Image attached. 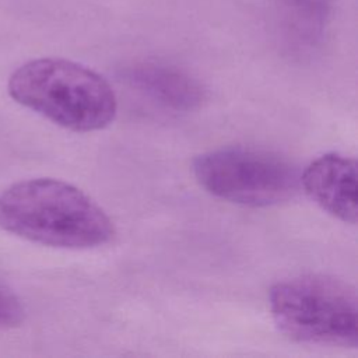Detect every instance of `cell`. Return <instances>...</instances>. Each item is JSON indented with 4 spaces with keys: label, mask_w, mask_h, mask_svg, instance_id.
Wrapping results in <instances>:
<instances>
[{
    "label": "cell",
    "mask_w": 358,
    "mask_h": 358,
    "mask_svg": "<svg viewBox=\"0 0 358 358\" xmlns=\"http://www.w3.org/2000/svg\"><path fill=\"white\" fill-rule=\"evenodd\" d=\"M289 1H292L301 7H305L306 10L316 11V13H322L331 3V0H289Z\"/></svg>",
    "instance_id": "cell-8"
},
{
    "label": "cell",
    "mask_w": 358,
    "mask_h": 358,
    "mask_svg": "<svg viewBox=\"0 0 358 358\" xmlns=\"http://www.w3.org/2000/svg\"><path fill=\"white\" fill-rule=\"evenodd\" d=\"M10 96L71 131H96L117 112L110 84L96 71L60 57H39L17 67L7 83Z\"/></svg>",
    "instance_id": "cell-2"
},
{
    "label": "cell",
    "mask_w": 358,
    "mask_h": 358,
    "mask_svg": "<svg viewBox=\"0 0 358 358\" xmlns=\"http://www.w3.org/2000/svg\"><path fill=\"white\" fill-rule=\"evenodd\" d=\"M299 185L331 217L355 224L358 217L357 162L340 152L315 158L299 175Z\"/></svg>",
    "instance_id": "cell-5"
},
{
    "label": "cell",
    "mask_w": 358,
    "mask_h": 358,
    "mask_svg": "<svg viewBox=\"0 0 358 358\" xmlns=\"http://www.w3.org/2000/svg\"><path fill=\"white\" fill-rule=\"evenodd\" d=\"M192 169L211 196L246 207L284 203L299 187V173L287 158L256 147L231 145L203 152Z\"/></svg>",
    "instance_id": "cell-4"
},
{
    "label": "cell",
    "mask_w": 358,
    "mask_h": 358,
    "mask_svg": "<svg viewBox=\"0 0 358 358\" xmlns=\"http://www.w3.org/2000/svg\"><path fill=\"white\" fill-rule=\"evenodd\" d=\"M124 77L138 92L175 112L193 110L204 101L206 94L201 84L187 73L169 64L137 63L126 70Z\"/></svg>",
    "instance_id": "cell-6"
},
{
    "label": "cell",
    "mask_w": 358,
    "mask_h": 358,
    "mask_svg": "<svg viewBox=\"0 0 358 358\" xmlns=\"http://www.w3.org/2000/svg\"><path fill=\"white\" fill-rule=\"evenodd\" d=\"M0 227L22 239L62 249L108 243L109 215L77 186L55 178H31L0 193Z\"/></svg>",
    "instance_id": "cell-1"
},
{
    "label": "cell",
    "mask_w": 358,
    "mask_h": 358,
    "mask_svg": "<svg viewBox=\"0 0 358 358\" xmlns=\"http://www.w3.org/2000/svg\"><path fill=\"white\" fill-rule=\"evenodd\" d=\"M355 289L327 274H301L275 282L268 308L288 338L317 345L354 348L358 344Z\"/></svg>",
    "instance_id": "cell-3"
},
{
    "label": "cell",
    "mask_w": 358,
    "mask_h": 358,
    "mask_svg": "<svg viewBox=\"0 0 358 358\" xmlns=\"http://www.w3.org/2000/svg\"><path fill=\"white\" fill-rule=\"evenodd\" d=\"M25 319V309L18 295L0 280V329H13Z\"/></svg>",
    "instance_id": "cell-7"
}]
</instances>
